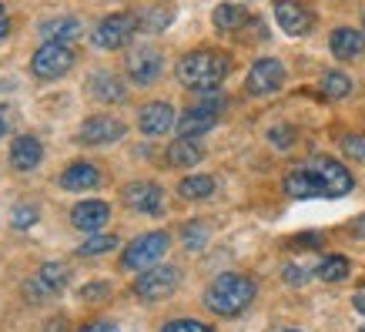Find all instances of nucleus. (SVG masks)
Returning a JSON list of instances; mask_svg holds the SVG:
<instances>
[{"instance_id":"1","label":"nucleus","mask_w":365,"mask_h":332,"mask_svg":"<svg viewBox=\"0 0 365 332\" xmlns=\"http://www.w3.org/2000/svg\"><path fill=\"white\" fill-rule=\"evenodd\" d=\"M255 292H258V286H255L248 276H242V272H225V276H218L205 288V306H208V312H215V316L232 319V316H242V312L252 306Z\"/></svg>"},{"instance_id":"2","label":"nucleus","mask_w":365,"mask_h":332,"mask_svg":"<svg viewBox=\"0 0 365 332\" xmlns=\"http://www.w3.org/2000/svg\"><path fill=\"white\" fill-rule=\"evenodd\" d=\"M232 61L222 51H191L178 61V81L191 91H215L228 78Z\"/></svg>"},{"instance_id":"3","label":"nucleus","mask_w":365,"mask_h":332,"mask_svg":"<svg viewBox=\"0 0 365 332\" xmlns=\"http://www.w3.org/2000/svg\"><path fill=\"white\" fill-rule=\"evenodd\" d=\"M168 245H171L168 232H144V235H138V238H134V242L124 248L121 266L131 268V272H144V268L158 266V262L165 258Z\"/></svg>"},{"instance_id":"4","label":"nucleus","mask_w":365,"mask_h":332,"mask_svg":"<svg viewBox=\"0 0 365 332\" xmlns=\"http://www.w3.org/2000/svg\"><path fill=\"white\" fill-rule=\"evenodd\" d=\"M71 67H74V51H71V44H61V41H44L31 57V71L41 81L64 78Z\"/></svg>"},{"instance_id":"5","label":"nucleus","mask_w":365,"mask_h":332,"mask_svg":"<svg viewBox=\"0 0 365 332\" xmlns=\"http://www.w3.org/2000/svg\"><path fill=\"white\" fill-rule=\"evenodd\" d=\"M178 278H181V272H178L175 266H151L138 276V282H134V296L144 299V302H161L178 288Z\"/></svg>"},{"instance_id":"6","label":"nucleus","mask_w":365,"mask_h":332,"mask_svg":"<svg viewBox=\"0 0 365 332\" xmlns=\"http://www.w3.org/2000/svg\"><path fill=\"white\" fill-rule=\"evenodd\" d=\"M138 17L134 14H111L94 27V44L101 51H121L124 44H131V37L138 34Z\"/></svg>"},{"instance_id":"7","label":"nucleus","mask_w":365,"mask_h":332,"mask_svg":"<svg viewBox=\"0 0 365 332\" xmlns=\"http://www.w3.org/2000/svg\"><path fill=\"white\" fill-rule=\"evenodd\" d=\"M282 84H285V67H282V61L262 57V61H255L252 71H248L245 91H248L252 98H268V94H275Z\"/></svg>"},{"instance_id":"8","label":"nucleus","mask_w":365,"mask_h":332,"mask_svg":"<svg viewBox=\"0 0 365 332\" xmlns=\"http://www.w3.org/2000/svg\"><path fill=\"white\" fill-rule=\"evenodd\" d=\"M67 286V266L64 262H44L37 268V276H31V282H24V296L31 302H44L51 296H57Z\"/></svg>"},{"instance_id":"9","label":"nucleus","mask_w":365,"mask_h":332,"mask_svg":"<svg viewBox=\"0 0 365 332\" xmlns=\"http://www.w3.org/2000/svg\"><path fill=\"white\" fill-rule=\"evenodd\" d=\"M312 171L319 175L322 188H325V198H342L355 185L352 171H349L342 161H335V158H315V161H312Z\"/></svg>"},{"instance_id":"10","label":"nucleus","mask_w":365,"mask_h":332,"mask_svg":"<svg viewBox=\"0 0 365 332\" xmlns=\"http://www.w3.org/2000/svg\"><path fill=\"white\" fill-rule=\"evenodd\" d=\"M275 21L288 37H305L315 27V14L299 0H275Z\"/></svg>"},{"instance_id":"11","label":"nucleus","mask_w":365,"mask_h":332,"mask_svg":"<svg viewBox=\"0 0 365 332\" xmlns=\"http://www.w3.org/2000/svg\"><path fill=\"white\" fill-rule=\"evenodd\" d=\"M124 201L128 208L144 211V215H161L165 211V188L155 181H131L124 188Z\"/></svg>"},{"instance_id":"12","label":"nucleus","mask_w":365,"mask_h":332,"mask_svg":"<svg viewBox=\"0 0 365 332\" xmlns=\"http://www.w3.org/2000/svg\"><path fill=\"white\" fill-rule=\"evenodd\" d=\"M121 138H124V121L111 118V114H94V118H88L81 124L78 131L81 144H111V141H121Z\"/></svg>"},{"instance_id":"13","label":"nucleus","mask_w":365,"mask_h":332,"mask_svg":"<svg viewBox=\"0 0 365 332\" xmlns=\"http://www.w3.org/2000/svg\"><path fill=\"white\" fill-rule=\"evenodd\" d=\"M175 124H178L175 108H171L168 101H151V104H144V108L138 111V128H141L144 134H151V138L168 134Z\"/></svg>"},{"instance_id":"14","label":"nucleus","mask_w":365,"mask_h":332,"mask_svg":"<svg viewBox=\"0 0 365 332\" xmlns=\"http://www.w3.org/2000/svg\"><path fill=\"white\" fill-rule=\"evenodd\" d=\"M108 221H111V205L108 201H81V205L71 208V225L81 228V232L98 235Z\"/></svg>"},{"instance_id":"15","label":"nucleus","mask_w":365,"mask_h":332,"mask_svg":"<svg viewBox=\"0 0 365 332\" xmlns=\"http://www.w3.org/2000/svg\"><path fill=\"white\" fill-rule=\"evenodd\" d=\"M128 74H131L134 84H155L158 74H161V54L155 47H138L128 54Z\"/></svg>"},{"instance_id":"16","label":"nucleus","mask_w":365,"mask_h":332,"mask_svg":"<svg viewBox=\"0 0 365 332\" xmlns=\"http://www.w3.org/2000/svg\"><path fill=\"white\" fill-rule=\"evenodd\" d=\"M215 124H218V104H198V108H188L178 118V134L181 138H201Z\"/></svg>"},{"instance_id":"17","label":"nucleus","mask_w":365,"mask_h":332,"mask_svg":"<svg viewBox=\"0 0 365 332\" xmlns=\"http://www.w3.org/2000/svg\"><path fill=\"white\" fill-rule=\"evenodd\" d=\"M44 161V144L31 138V134H21V138H14L11 144V168L14 171H31Z\"/></svg>"},{"instance_id":"18","label":"nucleus","mask_w":365,"mask_h":332,"mask_svg":"<svg viewBox=\"0 0 365 332\" xmlns=\"http://www.w3.org/2000/svg\"><path fill=\"white\" fill-rule=\"evenodd\" d=\"M285 195H292V198H325V188H322L319 175L309 165V168H295V171L285 175Z\"/></svg>"},{"instance_id":"19","label":"nucleus","mask_w":365,"mask_h":332,"mask_svg":"<svg viewBox=\"0 0 365 332\" xmlns=\"http://www.w3.org/2000/svg\"><path fill=\"white\" fill-rule=\"evenodd\" d=\"M91 94L104 104H121L128 98V88H124V81L111 71H98L94 78H91Z\"/></svg>"},{"instance_id":"20","label":"nucleus","mask_w":365,"mask_h":332,"mask_svg":"<svg viewBox=\"0 0 365 332\" xmlns=\"http://www.w3.org/2000/svg\"><path fill=\"white\" fill-rule=\"evenodd\" d=\"M98 181H101V171L94 165H88V161H74L61 175V185L67 191H91V188H98Z\"/></svg>"},{"instance_id":"21","label":"nucleus","mask_w":365,"mask_h":332,"mask_svg":"<svg viewBox=\"0 0 365 332\" xmlns=\"http://www.w3.org/2000/svg\"><path fill=\"white\" fill-rule=\"evenodd\" d=\"M332 54L342 57V61H352V57H359L365 51V34L352 31V27H339V31H332Z\"/></svg>"},{"instance_id":"22","label":"nucleus","mask_w":365,"mask_h":332,"mask_svg":"<svg viewBox=\"0 0 365 332\" xmlns=\"http://www.w3.org/2000/svg\"><path fill=\"white\" fill-rule=\"evenodd\" d=\"M81 34H84V27H81L78 17H51V21L41 24V37H44V41H61V44H67V41H74Z\"/></svg>"},{"instance_id":"23","label":"nucleus","mask_w":365,"mask_h":332,"mask_svg":"<svg viewBox=\"0 0 365 332\" xmlns=\"http://www.w3.org/2000/svg\"><path fill=\"white\" fill-rule=\"evenodd\" d=\"M201 158H205V151H201V144L195 141V138L171 141V148H168V161H171V168H195Z\"/></svg>"},{"instance_id":"24","label":"nucleus","mask_w":365,"mask_h":332,"mask_svg":"<svg viewBox=\"0 0 365 332\" xmlns=\"http://www.w3.org/2000/svg\"><path fill=\"white\" fill-rule=\"evenodd\" d=\"M211 21L218 31H238L248 24V11H245L242 4H218L215 14H211Z\"/></svg>"},{"instance_id":"25","label":"nucleus","mask_w":365,"mask_h":332,"mask_svg":"<svg viewBox=\"0 0 365 332\" xmlns=\"http://www.w3.org/2000/svg\"><path fill=\"white\" fill-rule=\"evenodd\" d=\"M178 195L188 201H201L215 195V178L211 175H188L181 185H178Z\"/></svg>"},{"instance_id":"26","label":"nucleus","mask_w":365,"mask_h":332,"mask_svg":"<svg viewBox=\"0 0 365 332\" xmlns=\"http://www.w3.org/2000/svg\"><path fill=\"white\" fill-rule=\"evenodd\" d=\"M315 272H319L322 282H342V278L349 276V258H345V255H329V258L319 262Z\"/></svg>"},{"instance_id":"27","label":"nucleus","mask_w":365,"mask_h":332,"mask_svg":"<svg viewBox=\"0 0 365 332\" xmlns=\"http://www.w3.org/2000/svg\"><path fill=\"white\" fill-rule=\"evenodd\" d=\"M111 248H118V235L98 232V235H91V238H84V245H81L78 252L84 258H94V255H104V252H111Z\"/></svg>"},{"instance_id":"28","label":"nucleus","mask_w":365,"mask_h":332,"mask_svg":"<svg viewBox=\"0 0 365 332\" xmlns=\"http://www.w3.org/2000/svg\"><path fill=\"white\" fill-rule=\"evenodd\" d=\"M322 91H325V98H349V91H352V81L339 74V71H329L325 78H322Z\"/></svg>"},{"instance_id":"29","label":"nucleus","mask_w":365,"mask_h":332,"mask_svg":"<svg viewBox=\"0 0 365 332\" xmlns=\"http://www.w3.org/2000/svg\"><path fill=\"white\" fill-rule=\"evenodd\" d=\"M205 245H208V228L201 221H191L188 228H185V248L188 252H201Z\"/></svg>"},{"instance_id":"30","label":"nucleus","mask_w":365,"mask_h":332,"mask_svg":"<svg viewBox=\"0 0 365 332\" xmlns=\"http://www.w3.org/2000/svg\"><path fill=\"white\" fill-rule=\"evenodd\" d=\"M11 221H14V228H21V232H27V228H34V225H37V208L24 201V205H17V208H14Z\"/></svg>"},{"instance_id":"31","label":"nucleus","mask_w":365,"mask_h":332,"mask_svg":"<svg viewBox=\"0 0 365 332\" xmlns=\"http://www.w3.org/2000/svg\"><path fill=\"white\" fill-rule=\"evenodd\" d=\"M268 141L275 144L278 151H288V148L295 144V128H288V124H275V128L268 131Z\"/></svg>"},{"instance_id":"32","label":"nucleus","mask_w":365,"mask_h":332,"mask_svg":"<svg viewBox=\"0 0 365 332\" xmlns=\"http://www.w3.org/2000/svg\"><path fill=\"white\" fill-rule=\"evenodd\" d=\"M171 17H175V11H171V7H155V11L148 14L141 24L148 27V31H161V27H168V24H171Z\"/></svg>"},{"instance_id":"33","label":"nucleus","mask_w":365,"mask_h":332,"mask_svg":"<svg viewBox=\"0 0 365 332\" xmlns=\"http://www.w3.org/2000/svg\"><path fill=\"white\" fill-rule=\"evenodd\" d=\"M342 151L352 158V161H365V134H349L342 141Z\"/></svg>"},{"instance_id":"34","label":"nucleus","mask_w":365,"mask_h":332,"mask_svg":"<svg viewBox=\"0 0 365 332\" xmlns=\"http://www.w3.org/2000/svg\"><path fill=\"white\" fill-rule=\"evenodd\" d=\"M161 332H215V329L198 319H175V322H168Z\"/></svg>"},{"instance_id":"35","label":"nucleus","mask_w":365,"mask_h":332,"mask_svg":"<svg viewBox=\"0 0 365 332\" xmlns=\"http://www.w3.org/2000/svg\"><path fill=\"white\" fill-rule=\"evenodd\" d=\"M108 292H111V286L94 282V286H84V288H81V299H84V302H98V299H104Z\"/></svg>"},{"instance_id":"36","label":"nucleus","mask_w":365,"mask_h":332,"mask_svg":"<svg viewBox=\"0 0 365 332\" xmlns=\"http://www.w3.org/2000/svg\"><path fill=\"white\" fill-rule=\"evenodd\" d=\"M285 282H288V286H302V282H305V268L285 266Z\"/></svg>"},{"instance_id":"37","label":"nucleus","mask_w":365,"mask_h":332,"mask_svg":"<svg viewBox=\"0 0 365 332\" xmlns=\"http://www.w3.org/2000/svg\"><path fill=\"white\" fill-rule=\"evenodd\" d=\"M78 332H118L114 322H91V326H81Z\"/></svg>"},{"instance_id":"38","label":"nucleus","mask_w":365,"mask_h":332,"mask_svg":"<svg viewBox=\"0 0 365 332\" xmlns=\"http://www.w3.org/2000/svg\"><path fill=\"white\" fill-rule=\"evenodd\" d=\"M7 34H11V17H7L4 4H0V37H7Z\"/></svg>"},{"instance_id":"39","label":"nucleus","mask_w":365,"mask_h":332,"mask_svg":"<svg viewBox=\"0 0 365 332\" xmlns=\"http://www.w3.org/2000/svg\"><path fill=\"white\" fill-rule=\"evenodd\" d=\"M352 302H355V309H359V312H362V316H365V286H362V288H359V292H355V296H352Z\"/></svg>"},{"instance_id":"40","label":"nucleus","mask_w":365,"mask_h":332,"mask_svg":"<svg viewBox=\"0 0 365 332\" xmlns=\"http://www.w3.org/2000/svg\"><path fill=\"white\" fill-rule=\"evenodd\" d=\"M0 138H4V121H0Z\"/></svg>"},{"instance_id":"41","label":"nucleus","mask_w":365,"mask_h":332,"mask_svg":"<svg viewBox=\"0 0 365 332\" xmlns=\"http://www.w3.org/2000/svg\"><path fill=\"white\" fill-rule=\"evenodd\" d=\"M362 34H365V14H362Z\"/></svg>"},{"instance_id":"42","label":"nucleus","mask_w":365,"mask_h":332,"mask_svg":"<svg viewBox=\"0 0 365 332\" xmlns=\"http://www.w3.org/2000/svg\"><path fill=\"white\" fill-rule=\"evenodd\" d=\"M359 228H362V232H365V218H362V225H359Z\"/></svg>"},{"instance_id":"43","label":"nucleus","mask_w":365,"mask_h":332,"mask_svg":"<svg viewBox=\"0 0 365 332\" xmlns=\"http://www.w3.org/2000/svg\"><path fill=\"white\" fill-rule=\"evenodd\" d=\"M285 332H299V329H285Z\"/></svg>"}]
</instances>
